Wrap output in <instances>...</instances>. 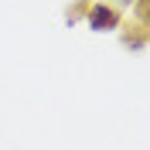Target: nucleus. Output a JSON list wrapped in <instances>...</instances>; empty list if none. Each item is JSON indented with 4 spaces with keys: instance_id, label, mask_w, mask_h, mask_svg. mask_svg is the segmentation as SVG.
Listing matches in <instances>:
<instances>
[{
    "instance_id": "1",
    "label": "nucleus",
    "mask_w": 150,
    "mask_h": 150,
    "mask_svg": "<svg viewBox=\"0 0 150 150\" xmlns=\"http://www.w3.org/2000/svg\"><path fill=\"white\" fill-rule=\"evenodd\" d=\"M89 28H92V31H112V28H120V10L109 7V4H92V10H89Z\"/></svg>"
}]
</instances>
